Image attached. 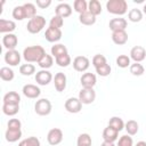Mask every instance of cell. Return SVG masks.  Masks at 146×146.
<instances>
[{"mask_svg":"<svg viewBox=\"0 0 146 146\" xmlns=\"http://www.w3.org/2000/svg\"><path fill=\"white\" fill-rule=\"evenodd\" d=\"M0 78L3 81H11L15 78V73L9 66H3L0 68Z\"/></svg>","mask_w":146,"mask_h":146,"instance_id":"obj_30","label":"cell"},{"mask_svg":"<svg viewBox=\"0 0 146 146\" xmlns=\"http://www.w3.org/2000/svg\"><path fill=\"white\" fill-rule=\"evenodd\" d=\"M63 131L59 128H52L47 133V141L51 146H57L63 141Z\"/></svg>","mask_w":146,"mask_h":146,"instance_id":"obj_5","label":"cell"},{"mask_svg":"<svg viewBox=\"0 0 146 146\" xmlns=\"http://www.w3.org/2000/svg\"><path fill=\"white\" fill-rule=\"evenodd\" d=\"M124 129H125V131H127V133L129 136H135L139 130V124L135 120H129V121L125 122Z\"/></svg>","mask_w":146,"mask_h":146,"instance_id":"obj_26","label":"cell"},{"mask_svg":"<svg viewBox=\"0 0 146 146\" xmlns=\"http://www.w3.org/2000/svg\"><path fill=\"white\" fill-rule=\"evenodd\" d=\"M13 18H15L16 21H23L24 18H26V13H25V9L22 6H16L14 9H13Z\"/></svg>","mask_w":146,"mask_h":146,"instance_id":"obj_34","label":"cell"},{"mask_svg":"<svg viewBox=\"0 0 146 146\" xmlns=\"http://www.w3.org/2000/svg\"><path fill=\"white\" fill-rule=\"evenodd\" d=\"M8 129H21L22 128V122L18 119H10L7 123Z\"/></svg>","mask_w":146,"mask_h":146,"instance_id":"obj_46","label":"cell"},{"mask_svg":"<svg viewBox=\"0 0 146 146\" xmlns=\"http://www.w3.org/2000/svg\"><path fill=\"white\" fill-rule=\"evenodd\" d=\"M35 5L41 9H46L51 5V0H36Z\"/></svg>","mask_w":146,"mask_h":146,"instance_id":"obj_47","label":"cell"},{"mask_svg":"<svg viewBox=\"0 0 146 146\" xmlns=\"http://www.w3.org/2000/svg\"><path fill=\"white\" fill-rule=\"evenodd\" d=\"M91 63H92V65H94V66H95V68H96V67H98V66H102V65L106 64V63H107V60H106V57H105L104 55L97 54V55H95V56L92 57Z\"/></svg>","mask_w":146,"mask_h":146,"instance_id":"obj_44","label":"cell"},{"mask_svg":"<svg viewBox=\"0 0 146 146\" xmlns=\"http://www.w3.org/2000/svg\"><path fill=\"white\" fill-rule=\"evenodd\" d=\"M146 58V50L141 46H135L130 50V59L135 63H140Z\"/></svg>","mask_w":146,"mask_h":146,"instance_id":"obj_11","label":"cell"},{"mask_svg":"<svg viewBox=\"0 0 146 146\" xmlns=\"http://www.w3.org/2000/svg\"><path fill=\"white\" fill-rule=\"evenodd\" d=\"M108 26H110V30L112 32H114V31H122V30L127 29L128 22L123 17H115V18H112L110 21Z\"/></svg>","mask_w":146,"mask_h":146,"instance_id":"obj_15","label":"cell"},{"mask_svg":"<svg viewBox=\"0 0 146 146\" xmlns=\"http://www.w3.org/2000/svg\"><path fill=\"white\" fill-rule=\"evenodd\" d=\"M64 107H65V110H66L68 113L75 114V113H79V112L82 110V103H81L80 99L76 98V97H70V98L65 102Z\"/></svg>","mask_w":146,"mask_h":146,"instance_id":"obj_7","label":"cell"},{"mask_svg":"<svg viewBox=\"0 0 146 146\" xmlns=\"http://www.w3.org/2000/svg\"><path fill=\"white\" fill-rule=\"evenodd\" d=\"M2 112L8 116H14L19 112V105L14 104H2Z\"/></svg>","mask_w":146,"mask_h":146,"instance_id":"obj_27","label":"cell"},{"mask_svg":"<svg viewBox=\"0 0 146 146\" xmlns=\"http://www.w3.org/2000/svg\"><path fill=\"white\" fill-rule=\"evenodd\" d=\"M18 146H41V143H40L39 138L31 136V137H27V138L21 140L18 143Z\"/></svg>","mask_w":146,"mask_h":146,"instance_id":"obj_37","label":"cell"},{"mask_svg":"<svg viewBox=\"0 0 146 146\" xmlns=\"http://www.w3.org/2000/svg\"><path fill=\"white\" fill-rule=\"evenodd\" d=\"M34 111L40 116L49 115L51 112V103L47 98H40L34 104Z\"/></svg>","mask_w":146,"mask_h":146,"instance_id":"obj_4","label":"cell"},{"mask_svg":"<svg viewBox=\"0 0 146 146\" xmlns=\"http://www.w3.org/2000/svg\"><path fill=\"white\" fill-rule=\"evenodd\" d=\"M16 29V23L14 21L10 19H0V32L8 34V33H13Z\"/></svg>","mask_w":146,"mask_h":146,"instance_id":"obj_21","label":"cell"},{"mask_svg":"<svg viewBox=\"0 0 146 146\" xmlns=\"http://www.w3.org/2000/svg\"><path fill=\"white\" fill-rule=\"evenodd\" d=\"M135 146H146V141H144V140H140V141H138Z\"/></svg>","mask_w":146,"mask_h":146,"instance_id":"obj_49","label":"cell"},{"mask_svg":"<svg viewBox=\"0 0 146 146\" xmlns=\"http://www.w3.org/2000/svg\"><path fill=\"white\" fill-rule=\"evenodd\" d=\"M124 124H125V123L123 122V120H122L120 116H112V117L110 119V121H108V125L112 127V128H114V129L117 130L119 132L124 129Z\"/></svg>","mask_w":146,"mask_h":146,"instance_id":"obj_28","label":"cell"},{"mask_svg":"<svg viewBox=\"0 0 146 146\" xmlns=\"http://www.w3.org/2000/svg\"><path fill=\"white\" fill-rule=\"evenodd\" d=\"M19 73L24 76H30L33 73H35V66L33 64H30V63L22 64L19 66Z\"/></svg>","mask_w":146,"mask_h":146,"instance_id":"obj_33","label":"cell"},{"mask_svg":"<svg viewBox=\"0 0 146 146\" xmlns=\"http://www.w3.org/2000/svg\"><path fill=\"white\" fill-rule=\"evenodd\" d=\"M129 70H130V73L132 75H135V76H140L145 72V68H144V66L140 63H133V64H131L130 67H129Z\"/></svg>","mask_w":146,"mask_h":146,"instance_id":"obj_41","label":"cell"},{"mask_svg":"<svg viewBox=\"0 0 146 146\" xmlns=\"http://www.w3.org/2000/svg\"><path fill=\"white\" fill-rule=\"evenodd\" d=\"M111 71H112V68H111L110 64H107V63L102 65V66L96 67V73L100 76H108L111 74Z\"/></svg>","mask_w":146,"mask_h":146,"instance_id":"obj_43","label":"cell"},{"mask_svg":"<svg viewBox=\"0 0 146 146\" xmlns=\"http://www.w3.org/2000/svg\"><path fill=\"white\" fill-rule=\"evenodd\" d=\"M116 65L121 68H125V67H130L131 63H130V56H127V55H119L116 57Z\"/></svg>","mask_w":146,"mask_h":146,"instance_id":"obj_39","label":"cell"},{"mask_svg":"<svg viewBox=\"0 0 146 146\" xmlns=\"http://www.w3.org/2000/svg\"><path fill=\"white\" fill-rule=\"evenodd\" d=\"M143 14H145L146 15V3L144 5V7H143Z\"/></svg>","mask_w":146,"mask_h":146,"instance_id":"obj_50","label":"cell"},{"mask_svg":"<svg viewBox=\"0 0 146 146\" xmlns=\"http://www.w3.org/2000/svg\"><path fill=\"white\" fill-rule=\"evenodd\" d=\"M102 5L98 0H90L88 2V11H90L92 15L97 16L99 14H102Z\"/></svg>","mask_w":146,"mask_h":146,"instance_id":"obj_29","label":"cell"},{"mask_svg":"<svg viewBox=\"0 0 146 146\" xmlns=\"http://www.w3.org/2000/svg\"><path fill=\"white\" fill-rule=\"evenodd\" d=\"M80 102L82 104H86V105H89V104H92L96 99V91L94 90V88L89 89V88H82L79 92V97Z\"/></svg>","mask_w":146,"mask_h":146,"instance_id":"obj_6","label":"cell"},{"mask_svg":"<svg viewBox=\"0 0 146 146\" xmlns=\"http://www.w3.org/2000/svg\"><path fill=\"white\" fill-rule=\"evenodd\" d=\"M116 146H133V140L129 135H123L119 138Z\"/></svg>","mask_w":146,"mask_h":146,"instance_id":"obj_45","label":"cell"},{"mask_svg":"<svg viewBox=\"0 0 146 146\" xmlns=\"http://www.w3.org/2000/svg\"><path fill=\"white\" fill-rule=\"evenodd\" d=\"M73 8L76 13H79L80 15L88 11V2L86 0H75L73 3Z\"/></svg>","mask_w":146,"mask_h":146,"instance_id":"obj_35","label":"cell"},{"mask_svg":"<svg viewBox=\"0 0 146 146\" xmlns=\"http://www.w3.org/2000/svg\"><path fill=\"white\" fill-rule=\"evenodd\" d=\"M92 140L89 133H81L76 139V146H91Z\"/></svg>","mask_w":146,"mask_h":146,"instance_id":"obj_36","label":"cell"},{"mask_svg":"<svg viewBox=\"0 0 146 146\" xmlns=\"http://www.w3.org/2000/svg\"><path fill=\"white\" fill-rule=\"evenodd\" d=\"M5 137H6V140L7 141L15 143L18 139H21V137H22V130L21 129H8L7 128L6 133H5Z\"/></svg>","mask_w":146,"mask_h":146,"instance_id":"obj_23","label":"cell"},{"mask_svg":"<svg viewBox=\"0 0 146 146\" xmlns=\"http://www.w3.org/2000/svg\"><path fill=\"white\" fill-rule=\"evenodd\" d=\"M51 80H54V78L48 70H40L35 73V81L40 86H47L51 82Z\"/></svg>","mask_w":146,"mask_h":146,"instance_id":"obj_9","label":"cell"},{"mask_svg":"<svg viewBox=\"0 0 146 146\" xmlns=\"http://www.w3.org/2000/svg\"><path fill=\"white\" fill-rule=\"evenodd\" d=\"M79 21H80L81 24L90 26V25H94L96 23V16L92 15L90 11H86V13H83L79 16Z\"/></svg>","mask_w":146,"mask_h":146,"instance_id":"obj_24","label":"cell"},{"mask_svg":"<svg viewBox=\"0 0 146 146\" xmlns=\"http://www.w3.org/2000/svg\"><path fill=\"white\" fill-rule=\"evenodd\" d=\"M46 50L42 46H29L23 50V58L26 63H39L40 59L46 55Z\"/></svg>","mask_w":146,"mask_h":146,"instance_id":"obj_1","label":"cell"},{"mask_svg":"<svg viewBox=\"0 0 146 146\" xmlns=\"http://www.w3.org/2000/svg\"><path fill=\"white\" fill-rule=\"evenodd\" d=\"M106 9L113 15L122 16L128 11V3L125 0H108L106 2Z\"/></svg>","mask_w":146,"mask_h":146,"instance_id":"obj_2","label":"cell"},{"mask_svg":"<svg viewBox=\"0 0 146 146\" xmlns=\"http://www.w3.org/2000/svg\"><path fill=\"white\" fill-rule=\"evenodd\" d=\"M64 24V18L57 16V15H54L50 21H49V26L50 27H55V29H60Z\"/></svg>","mask_w":146,"mask_h":146,"instance_id":"obj_42","label":"cell"},{"mask_svg":"<svg viewBox=\"0 0 146 146\" xmlns=\"http://www.w3.org/2000/svg\"><path fill=\"white\" fill-rule=\"evenodd\" d=\"M24 9H25V13H26V18H33L34 16H36V7L34 3L32 2H26L23 5Z\"/></svg>","mask_w":146,"mask_h":146,"instance_id":"obj_38","label":"cell"},{"mask_svg":"<svg viewBox=\"0 0 146 146\" xmlns=\"http://www.w3.org/2000/svg\"><path fill=\"white\" fill-rule=\"evenodd\" d=\"M52 64H54V57L48 54H46L38 63V65L41 67V70H48L52 66Z\"/></svg>","mask_w":146,"mask_h":146,"instance_id":"obj_32","label":"cell"},{"mask_svg":"<svg viewBox=\"0 0 146 146\" xmlns=\"http://www.w3.org/2000/svg\"><path fill=\"white\" fill-rule=\"evenodd\" d=\"M112 41L117 44V46H122L124 43H127L128 41V33L125 30L122 31H114L112 32Z\"/></svg>","mask_w":146,"mask_h":146,"instance_id":"obj_19","label":"cell"},{"mask_svg":"<svg viewBox=\"0 0 146 146\" xmlns=\"http://www.w3.org/2000/svg\"><path fill=\"white\" fill-rule=\"evenodd\" d=\"M18 43V38L14 33H8L2 36V44L7 50H14Z\"/></svg>","mask_w":146,"mask_h":146,"instance_id":"obj_16","label":"cell"},{"mask_svg":"<svg viewBox=\"0 0 146 146\" xmlns=\"http://www.w3.org/2000/svg\"><path fill=\"white\" fill-rule=\"evenodd\" d=\"M3 104H14V105H19L21 103V96L16 91H9L3 96L2 99Z\"/></svg>","mask_w":146,"mask_h":146,"instance_id":"obj_22","label":"cell"},{"mask_svg":"<svg viewBox=\"0 0 146 146\" xmlns=\"http://www.w3.org/2000/svg\"><path fill=\"white\" fill-rule=\"evenodd\" d=\"M5 62L9 65V66H17L21 63V54L14 49V50H7L5 54Z\"/></svg>","mask_w":146,"mask_h":146,"instance_id":"obj_12","label":"cell"},{"mask_svg":"<svg viewBox=\"0 0 146 146\" xmlns=\"http://www.w3.org/2000/svg\"><path fill=\"white\" fill-rule=\"evenodd\" d=\"M55 62L60 67H67L72 63V59H71V57H70L68 54H65V55H62V56L55 58Z\"/></svg>","mask_w":146,"mask_h":146,"instance_id":"obj_40","label":"cell"},{"mask_svg":"<svg viewBox=\"0 0 146 146\" xmlns=\"http://www.w3.org/2000/svg\"><path fill=\"white\" fill-rule=\"evenodd\" d=\"M44 26H46V18L41 15H36L33 18L29 19V22L26 24V30L32 34H36Z\"/></svg>","mask_w":146,"mask_h":146,"instance_id":"obj_3","label":"cell"},{"mask_svg":"<svg viewBox=\"0 0 146 146\" xmlns=\"http://www.w3.org/2000/svg\"><path fill=\"white\" fill-rule=\"evenodd\" d=\"M128 19L132 23L140 22L143 19V11L140 9H137V8L130 9L129 13H128Z\"/></svg>","mask_w":146,"mask_h":146,"instance_id":"obj_31","label":"cell"},{"mask_svg":"<svg viewBox=\"0 0 146 146\" xmlns=\"http://www.w3.org/2000/svg\"><path fill=\"white\" fill-rule=\"evenodd\" d=\"M62 30L60 29H55V27H48L46 30V33H44V38L48 42H57L62 39Z\"/></svg>","mask_w":146,"mask_h":146,"instance_id":"obj_17","label":"cell"},{"mask_svg":"<svg viewBox=\"0 0 146 146\" xmlns=\"http://www.w3.org/2000/svg\"><path fill=\"white\" fill-rule=\"evenodd\" d=\"M90 66V60L86 56H76L73 59V68L76 72H86Z\"/></svg>","mask_w":146,"mask_h":146,"instance_id":"obj_8","label":"cell"},{"mask_svg":"<svg viewBox=\"0 0 146 146\" xmlns=\"http://www.w3.org/2000/svg\"><path fill=\"white\" fill-rule=\"evenodd\" d=\"M22 92H23V95L25 97H27L30 99H35V98H38L40 96L41 90H40V88L38 86L32 84V83H27V84H25L23 87Z\"/></svg>","mask_w":146,"mask_h":146,"instance_id":"obj_10","label":"cell"},{"mask_svg":"<svg viewBox=\"0 0 146 146\" xmlns=\"http://www.w3.org/2000/svg\"><path fill=\"white\" fill-rule=\"evenodd\" d=\"M71 14H72V7L66 2L58 3L55 8V15H57L62 18H66V17L71 16Z\"/></svg>","mask_w":146,"mask_h":146,"instance_id":"obj_18","label":"cell"},{"mask_svg":"<svg viewBox=\"0 0 146 146\" xmlns=\"http://www.w3.org/2000/svg\"><path fill=\"white\" fill-rule=\"evenodd\" d=\"M100 146H115L114 143H108V141H103Z\"/></svg>","mask_w":146,"mask_h":146,"instance_id":"obj_48","label":"cell"},{"mask_svg":"<svg viewBox=\"0 0 146 146\" xmlns=\"http://www.w3.org/2000/svg\"><path fill=\"white\" fill-rule=\"evenodd\" d=\"M50 51H51L52 57H55V58H57V57H59V56H62V55L68 54L66 46H64V44H62V43H55V44L51 47Z\"/></svg>","mask_w":146,"mask_h":146,"instance_id":"obj_25","label":"cell"},{"mask_svg":"<svg viewBox=\"0 0 146 146\" xmlns=\"http://www.w3.org/2000/svg\"><path fill=\"white\" fill-rule=\"evenodd\" d=\"M80 83L82 86V88H94L97 83V78L94 73H90V72H86L81 75L80 78Z\"/></svg>","mask_w":146,"mask_h":146,"instance_id":"obj_13","label":"cell"},{"mask_svg":"<svg viewBox=\"0 0 146 146\" xmlns=\"http://www.w3.org/2000/svg\"><path fill=\"white\" fill-rule=\"evenodd\" d=\"M66 84H67V78L65 75V73L63 72H58L55 74L54 76V86H55V89L58 91V92H62L66 89Z\"/></svg>","mask_w":146,"mask_h":146,"instance_id":"obj_14","label":"cell"},{"mask_svg":"<svg viewBox=\"0 0 146 146\" xmlns=\"http://www.w3.org/2000/svg\"><path fill=\"white\" fill-rule=\"evenodd\" d=\"M117 136H119V131L115 130L114 128L110 127V125H107L103 130V139H104V141L114 143L115 140H117Z\"/></svg>","mask_w":146,"mask_h":146,"instance_id":"obj_20","label":"cell"}]
</instances>
